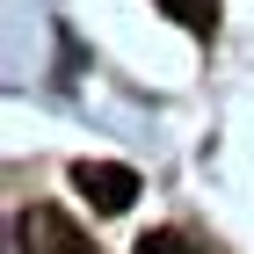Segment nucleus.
<instances>
[{
  "instance_id": "nucleus-1",
  "label": "nucleus",
  "mask_w": 254,
  "mask_h": 254,
  "mask_svg": "<svg viewBox=\"0 0 254 254\" xmlns=\"http://www.w3.org/2000/svg\"><path fill=\"white\" fill-rule=\"evenodd\" d=\"M15 247L22 254H95L87 247V233H80L65 211H51V203H37V211H22L15 225Z\"/></svg>"
},
{
  "instance_id": "nucleus-2",
  "label": "nucleus",
  "mask_w": 254,
  "mask_h": 254,
  "mask_svg": "<svg viewBox=\"0 0 254 254\" xmlns=\"http://www.w3.org/2000/svg\"><path fill=\"white\" fill-rule=\"evenodd\" d=\"M73 189L87 196L102 218H117V211H131L138 175H131V167H117V160H80V167H73Z\"/></svg>"
},
{
  "instance_id": "nucleus-3",
  "label": "nucleus",
  "mask_w": 254,
  "mask_h": 254,
  "mask_svg": "<svg viewBox=\"0 0 254 254\" xmlns=\"http://www.w3.org/2000/svg\"><path fill=\"white\" fill-rule=\"evenodd\" d=\"M160 15H175L182 29H196V37H203V29L218 22V0H160Z\"/></svg>"
},
{
  "instance_id": "nucleus-4",
  "label": "nucleus",
  "mask_w": 254,
  "mask_h": 254,
  "mask_svg": "<svg viewBox=\"0 0 254 254\" xmlns=\"http://www.w3.org/2000/svg\"><path fill=\"white\" fill-rule=\"evenodd\" d=\"M131 254H196V247H189L182 233H145V240H138Z\"/></svg>"
}]
</instances>
